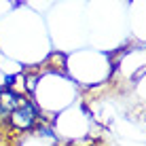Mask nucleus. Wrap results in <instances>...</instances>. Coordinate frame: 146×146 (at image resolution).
I'll return each mask as SVG.
<instances>
[{"label":"nucleus","mask_w":146,"mask_h":146,"mask_svg":"<svg viewBox=\"0 0 146 146\" xmlns=\"http://www.w3.org/2000/svg\"><path fill=\"white\" fill-rule=\"evenodd\" d=\"M40 121V108L34 100L23 98L21 102L9 112V119L4 123V129L11 133H28Z\"/></svg>","instance_id":"nucleus-1"},{"label":"nucleus","mask_w":146,"mask_h":146,"mask_svg":"<svg viewBox=\"0 0 146 146\" xmlns=\"http://www.w3.org/2000/svg\"><path fill=\"white\" fill-rule=\"evenodd\" d=\"M66 64H68V57L62 51H53L47 57V68L53 72H66Z\"/></svg>","instance_id":"nucleus-2"},{"label":"nucleus","mask_w":146,"mask_h":146,"mask_svg":"<svg viewBox=\"0 0 146 146\" xmlns=\"http://www.w3.org/2000/svg\"><path fill=\"white\" fill-rule=\"evenodd\" d=\"M38 80H40V72H34V74H23V83H26V93H34V91H36Z\"/></svg>","instance_id":"nucleus-3"}]
</instances>
